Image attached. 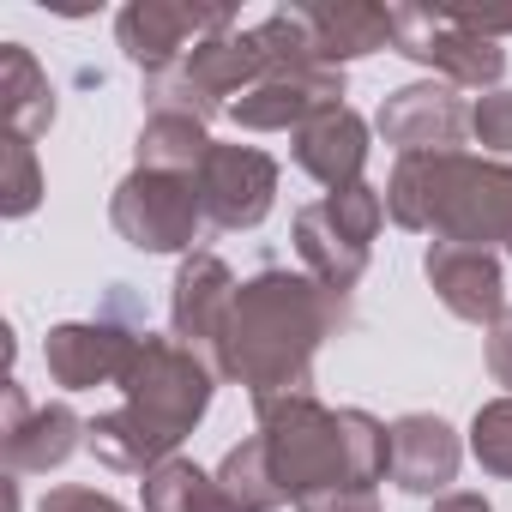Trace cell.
I'll return each instance as SVG.
<instances>
[{"instance_id": "obj_1", "label": "cell", "mask_w": 512, "mask_h": 512, "mask_svg": "<svg viewBox=\"0 0 512 512\" xmlns=\"http://www.w3.org/2000/svg\"><path fill=\"white\" fill-rule=\"evenodd\" d=\"M350 326V296L326 290L308 272L266 266L241 278L223 344H217V380H235L253 410L278 398H308L314 392V356L326 338Z\"/></svg>"}, {"instance_id": "obj_2", "label": "cell", "mask_w": 512, "mask_h": 512, "mask_svg": "<svg viewBox=\"0 0 512 512\" xmlns=\"http://www.w3.org/2000/svg\"><path fill=\"white\" fill-rule=\"evenodd\" d=\"M211 392H217V368L199 350L145 332L121 380V410L85 422V452L121 476H151L157 464L181 458V440L205 422Z\"/></svg>"}, {"instance_id": "obj_3", "label": "cell", "mask_w": 512, "mask_h": 512, "mask_svg": "<svg viewBox=\"0 0 512 512\" xmlns=\"http://www.w3.org/2000/svg\"><path fill=\"white\" fill-rule=\"evenodd\" d=\"M253 434L266 440L272 476L290 506L320 488H380L392 476V428L368 410H326L314 392L253 410Z\"/></svg>"}, {"instance_id": "obj_4", "label": "cell", "mask_w": 512, "mask_h": 512, "mask_svg": "<svg viewBox=\"0 0 512 512\" xmlns=\"http://www.w3.org/2000/svg\"><path fill=\"white\" fill-rule=\"evenodd\" d=\"M386 217L410 235L458 241V247H506L512 235V163L440 151L398 157L386 175Z\"/></svg>"}, {"instance_id": "obj_5", "label": "cell", "mask_w": 512, "mask_h": 512, "mask_svg": "<svg viewBox=\"0 0 512 512\" xmlns=\"http://www.w3.org/2000/svg\"><path fill=\"white\" fill-rule=\"evenodd\" d=\"M272 67H278V55H272L266 31L260 25H247V31L235 25V31L199 43L175 73L145 79V109L151 115H199V121H211V115H229Z\"/></svg>"}, {"instance_id": "obj_6", "label": "cell", "mask_w": 512, "mask_h": 512, "mask_svg": "<svg viewBox=\"0 0 512 512\" xmlns=\"http://www.w3.org/2000/svg\"><path fill=\"white\" fill-rule=\"evenodd\" d=\"M380 223H386V193L374 181H356V187H338V193L302 205L296 211V253H302L308 278L350 296L368 278Z\"/></svg>"}, {"instance_id": "obj_7", "label": "cell", "mask_w": 512, "mask_h": 512, "mask_svg": "<svg viewBox=\"0 0 512 512\" xmlns=\"http://www.w3.org/2000/svg\"><path fill=\"white\" fill-rule=\"evenodd\" d=\"M392 49L416 67H434V79H446L458 91H500V79H506V49L494 37L464 25V13L416 7V0L392 7Z\"/></svg>"}, {"instance_id": "obj_8", "label": "cell", "mask_w": 512, "mask_h": 512, "mask_svg": "<svg viewBox=\"0 0 512 512\" xmlns=\"http://www.w3.org/2000/svg\"><path fill=\"white\" fill-rule=\"evenodd\" d=\"M109 223L127 247L139 253H193L199 229H205V205H199V181L175 175V169H139L115 187L109 199Z\"/></svg>"}, {"instance_id": "obj_9", "label": "cell", "mask_w": 512, "mask_h": 512, "mask_svg": "<svg viewBox=\"0 0 512 512\" xmlns=\"http://www.w3.org/2000/svg\"><path fill=\"white\" fill-rule=\"evenodd\" d=\"M223 31H235L229 7H187V0H133L115 19V43L145 79L175 73L199 43H211Z\"/></svg>"}, {"instance_id": "obj_10", "label": "cell", "mask_w": 512, "mask_h": 512, "mask_svg": "<svg viewBox=\"0 0 512 512\" xmlns=\"http://www.w3.org/2000/svg\"><path fill=\"white\" fill-rule=\"evenodd\" d=\"M199 205L211 229H260L278 205V157L260 145H211L199 163Z\"/></svg>"}, {"instance_id": "obj_11", "label": "cell", "mask_w": 512, "mask_h": 512, "mask_svg": "<svg viewBox=\"0 0 512 512\" xmlns=\"http://www.w3.org/2000/svg\"><path fill=\"white\" fill-rule=\"evenodd\" d=\"M380 139L398 151V157H440V151H464L470 139V97L446 79H416V85H398L380 115H374Z\"/></svg>"}, {"instance_id": "obj_12", "label": "cell", "mask_w": 512, "mask_h": 512, "mask_svg": "<svg viewBox=\"0 0 512 512\" xmlns=\"http://www.w3.org/2000/svg\"><path fill=\"white\" fill-rule=\"evenodd\" d=\"M0 398H7V416H0V464H7V476H49L85 446V416L73 404H31L13 374L0 386Z\"/></svg>"}, {"instance_id": "obj_13", "label": "cell", "mask_w": 512, "mask_h": 512, "mask_svg": "<svg viewBox=\"0 0 512 512\" xmlns=\"http://www.w3.org/2000/svg\"><path fill=\"white\" fill-rule=\"evenodd\" d=\"M139 338L133 326L121 320H67V326H49L43 338V368L61 392H97V386H121L133 356H139Z\"/></svg>"}, {"instance_id": "obj_14", "label": "cell", "mask_w": 512, "mask_h": 512, "mask_svg": "<svg viewBox=\"0 0 512 512\" xmlns=\"http://www.w3.org/2000/svg\"><path fill=\"white\" fill-rule=\"evenodd\" d=\"M344 97H350L344 67H272L260 85H253V91L229 109V121L247 127V133H296V127H308L314 115L338 109Z\"/></svg>"}, {"instance_id": "obj_15", "label": "cell", "mask_w": 512, "mask_h": 512, "mask_svg": "<svg viewBox=\"0 0 512 512\" xmlns=\"http://www.w3.org/2000/svg\"><path fill=\"white\" fill-rule=\"evenodd\" d=\"M235 272L217 260V253L193 247L187 260L175 266V284H169V326L187 350H199L205 362H217V344H223V326H229V308H235Z\"/></svg>"}, {"instance_id": "obj_16", "label": "cell", "mask_w": 512, "mask_h": 512, "mask_svg": "<svg viewBox=\"0 0 512 512\" xmlns=\"http://www.w3.org/2000/svg\"><path fill=\"white\" fill-rule=\"evenodd\" d=\"M422 272L440 296L446 314H458L464 326H494L506 314V272L494 247H458V241H428Z\"/></svg>"}, {"instance_id": "obj_17", "label": "cell", "mask_w": 512, "mask_h": 512, "mask_svg": "<svg viewBox=\"0 0 512 512\" xmlns=\"http://www.w3.org/2000/svg\"><path fill=\"white\" fill-rule=\"evenodd\" d=\"M458 464H464V440L452 434L446 416L410 410V416L392 422V482H398L404 494H428V500L452 494Z\"/></svg>"}, {"instance_id": "obj_18", "label": "cell", "mask_w": 512, "mask_h": 512, "mask_svg": "<svg viewBox=\"0 0 512 512\" xmlns=\"http://www.w3.org/2000/svg\"><path fill=\"white\" fill-rule=\"evenodd\" d=\"M290 157H296V169L314 175L326 193L356 187L362 169H368V121H362L350 103H338V109H326V115H314L308 127L290 133Z\"/></svg>"}, {"instance_id": "obj_19", "label": "cell", "mask_w": 512, "mask_h": 512, "mask_svg": "<svg viewBox=\"0 0 512 512\" xmlns=\"http://www.w3.org/2000/svg\"><path fill=\"white\" fill-rule=\"evenodd\" d=\"M308 49L320 67L362 61L374 49H392V7H362V0H338V7H296Z\"/></svg>"}, {"instance_id": "obj_20", "label": "cell", "mask_w": 512, "mask_h": 512, "mask_svg": "<svg viewBox=\"0 0 512 512\" xmlns=\"http://www.w3.org/2000/svg\"><path fill=\"white\" fill-rule=\"evenodd\" d=\"M0 115H7L13 139H37L55 127V85L25 43L0 49Z\"/></svg>"}, {"instance_id": "obj_21", "label": "cell", "mask_w": 512, "mask_h": 512, "mask_svg": "<svg viewBox=\"0 0 512 512\" xmlns=\"http://www.w3.org/2000/svg\"><path fill=\"white\" fill-rule=\"evenodd\" d=\"M211 133L199 115H145L139 127V169H175V175H199V163L211 157Z\"/></svg>"}, {"instance_id": "obj_22", "label": "cell", "mask_w": 512, "mask_h": 512, "mask_svg": "<svg viewBox=\"0 0 512 512\" xmlns=\"http://www.w3.org/2000/svg\"><path fill=\"white\" fill-rule=\"evenodd\" d=\"M139 494H145V512H241V506L223 494V482L205 476L193 458L157 464V470L139 482Z\"/></svg>"}, {"instance_id": "obj_23", "label": "cell", "mask_w": 512, "mask_h": 512, "mask_svg": "<svg viewBox=\"0 0 512 512\" xmlns=\"http://www.w3.org/2000/svg\"><path fill=\"white\" fill-rule=\"evenodd\" d=\"M217 482H223V494H229L241 512H278V506H290L284 488H278V476H272V458H266V440H260V434H247L241 446L223 452Z\"/></svg>"}, {"instance_id": "obj_24", "label": "cell", "mask_w": 512, "mask_h": 512, "mask_svg": "<svg viewBox=\"0 0 512 512\" xmlns=\"http://www.w3.org/2000/svg\"><path fill=\"white\" fill-rule=\"evenodd\" d=\"M470 458H476L488 476L512 482V398H488V404L470 416Z\"/></svg>"}, {"instance_id": "obj_25", "label": "cell", "mask_w": 512, "mask_h": 512, "mask_svg": "<svg viewBox=\"0 0 512 512\" xmlns=\"http://www.w3.org/2000/svg\"><path fill=\"white\" fill-rule=\"evenodd\" d=\"M0 157H7V187H0V211L19 223V217H31V211L43 205V169H37L31 139H13V133H7V145H0Z\"/></svg>"}, {"instance_id": "obj_26", "label": "cell", "mask_w": 512, "mask_h": 512, "mask_svg": "<svg viewBox=\"0 0 512 512\" xmlns=\"http://www.w3.org/2000/svg\"><path fill=\"white\" fill-rule=\"evenodd\" d=\"M470 139H476L488 157L506 163V151H512V91H506V85L470 97Z\"/></svg>"}, {"instance_id": "obj_27", "label": "cell", "mask_w": 512, "mask_h": 512, "mask_svg": "<svg viewBox=\"0 0 512 512\" xmlns=\"http://www.w3.org/2000/svg\"><path fill=\"white\" fill-rule=\"evenodd\" d=\"M37 512H127L115 494H103V488H85V482H61V488H49L43 500H37Z\"/></svg>"}, {"instance_id": "obj_28", "label": "cell", "mask_w": 512, "mask_h": 512, "mask_svg": "<svg viewBox=\"0 0 512 512\" xmlns=\"http://www.w3.org/2000/svg\"><path fill=\"white\" fill-rule=\"evenodd\" d=\"M296 512H380V488H362V482H350V488H320V494L296 500Z\"/></svg>"}, {"instance_id": "obj_29", "label": "cell", "mask_w": 512, "mask_h": 512, "mask_svg": "<svg viewBox=\"0 0 512 512\" xmlns=\"http://www.w3.org/2000/svg\"><path fill=\"white\" fill-rule=\"evenodd\" d=\"M488 374H494V386H506V398H512V308L488 326Z\"/></svg>"}, {"instance_id": "obj_30", "label": "cell", "mask_w": 512, "mask_h": 512, "mask_svg": "<svg viewBox=\"0 0 512 512\" xmlns=\"http://www.w3.org/2000/svg\"><path fill=\"white\" fill-rule=\"evenodd\" d=\"M434 512H494L482 494H464V488H452V494H440L434 500Z\"/></svg>"}, {"instance_id": "obj_31", "label": "cell", "mask_w": 512, "mask_h": 512, "mask_svg": "<svg viewBox=\"0 0 512 512\" xmlns=\"http://www.w3.org/2000/svg\"><path fill=\"white\" fill-rule=\"evenodd\" d=\"M506 253H512V235H506Z\"/></svg>"}]
</instances>
